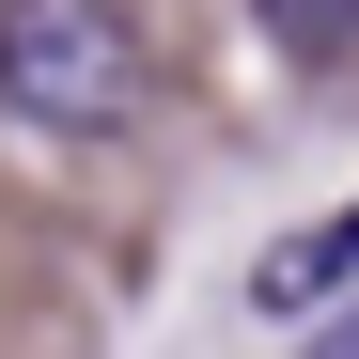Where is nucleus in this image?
<instances>
[{"mask_svg": "<svg viewBox=\"0 0 359 359\" xmlns=\"http://www.w3.org/2000/svg\"><path fill=\"white\" fill-rule=\"evenodd\" d=\"M141 32L126 0H0V109L47 141H126L141 126Z\"/></svg>", "mask_w": 359, "mask_h": 359, "instance_id": "1", "label": "nucleus"}, {"mask_svg": "<svg viewBox=\"0 0 359 359\" xmlns=\"http://www.w3.org/2000/svg\"><path fill=\"white\" fill-rule=\"evenodd\" d=\"M297 359H359V313H328V328H313V344H297Z\"/></svg>", "mask_w": 359, "mask_h": 359, "instance_id": "4", "label": "nucleus"}, {"mask_svg": "<svg viewBox=\"0 0 359 359\" xmlns=\"http://www.w3.org/2000/svg\"><path fill=\"white\" fill-rule=\"evenodd\" d=\"M344 281H359V203H328L313 234H281V250H250V313H328Z\"/></svg>", "mask_w": 359, "mask_h": 359, "instance_id": "2", "label": "nucleus"}, {"mask_svg": "<svg viewBox=\"0 0 359 359\" xmlns=\"http://www.w3.org/2000/svg\"><path fill=\"white\" fill-rule=\"evenodd\" d=\"M250 32L281 47V63H344V47H359V0H250Z\"/></svg>", "mask_w": 359, "mask_h": 359, "instance_id": "3", "label": "nucleus"}]
</instances>
